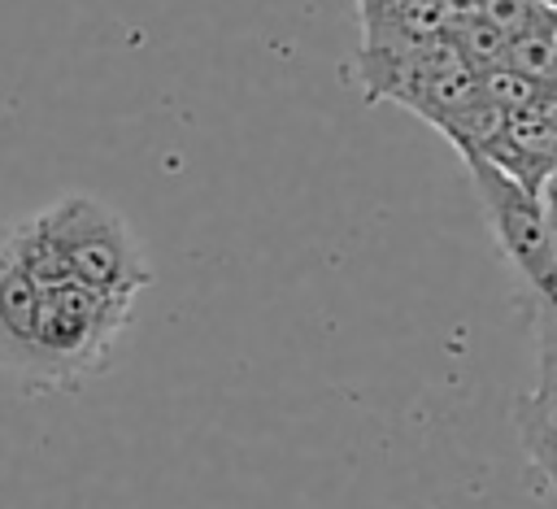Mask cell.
<instances>
[{
  "label": "cell",
  "instance_id": "1",
  "mask_svg": "<svg viewBox=\"0 0 557 509\" xmlns=\"http://www.w3.org/2000/svg\"><path fill=\"white\" fill-rule=\"evenodd\" d=\"M13 252L39 291L61 283H83L104 296L135 300L152 283V265L131 222L96 196L70 191L48 209L9 226Z\"/></svg>",
  "mask_w": 557,
  "mask_h": 509
},
{
  "label": "cell",
  "instance_id": "2",
  "mask_svg": "<svg viewBox=\"0 0 557 509\" xmlns=\"http://www.w3.org/2000/svg\"><path fill=\"white\" fill-rule=\"evenodd\" d=\"M135 300L61 283L39 296L35 326V383L30 387H78L96 378L131 326Z\"/></svg>",
  "mask_w": 557,
  "mask_h": 509
},
{
  "label": "cell",
  "instance_id": "3",
  "mask_svg": "<svg viewBox=\"0 0 557 509\" xmlns=\"http://www.w3.org/2000/svg\"><path fill=\"white\" fill-rule=\"evenodd\" d=\"M357 87L370 104L392 100L435 131L479 100V74L466 70L444 39L357 48Z\"/></svg>",
  "mask_w": 557,
  "mask_h": 509
},
{
  "label": "cell",
  "instance_id": "4",
  "mask_svg": "<svg viewBox=\"0 0 557 509\" xmlns=\"http://www.w3.org/2000/svg\"><path fill=\"white\" fill-rule=\"evenodd\" d=\"M466 170H470V183L479 191V204H483V218L492 226L500 257L527 283L535 309L557 318V248H553L540 191H527L522 183H513L509 174H500L496 165L479 157H470Z\"/></svg>",
  "mask_w": 557,
  "mask_h": 509
},
{
  "label": "cell",
  "instance_id": "5",
  "mask_svg": "<svg viewBox=\"0 0 557 509\" xmlns=\"http://www.w3.org/2000/svg\"><path fill=\"white\" fill-rule=\"evenodd\" d=\"M39 283L13 252L9 231H0V370L35 383V326H39Z\"/></svg>",
  "mask_w": 557,
  "mask_h": 509
},
{
  "label": "cell",
  "instance_id": "6",
  "mask_svg": "<svg viewBox=\"0 0 557 509\" xmlns=\"http://www.w3.org/2000/svg\"><path fill=\"white\" fill-rule=\"evenodd\" d=\"M457 13H461V0H357L361 48L440 39Z\"/></svg>",
  "mask_w": 557,
  "mask_h": 509
},
{
  "label": "cell",
  "instance_id": "7",
  "mask_svg": "<svg viewBox=\"0 0 557 509\" xmlns=\"http://www.w3.org/2000/svg\"><path fill=\"white\" fill-rule=\"evenodd\" d=\"M513 431H518V444H522V457H527L540 500L548 509H557V426L540 413L531 392H522L513 400Z\"/></svg>",
  "mask_w": 557,
  "mask_h": 509
},
{
  "label": "cell",
  "instance_id": "8",
  "mask_svg": "<svg viewBox=\"0 0 557 509\" xmlns=\"http://www.w3.org/2000/svg\"><path fill=\"white\" fill-rule=\"evenodd\" d=\"M440 39H444V44L457 52V61H461L466 70H474V74L496 70V65H500V52H505V30H496L487 17H479V13L466 9V4H461V13L444 26Z\"/></svg>",
  "mask_w": 557,
  "mask_h": 509
},
{
  "label": "cell",
  "instance_id": "9",
  "mask_svg": "<svg viewBox=\"0 0 557 509\" xmlns=\"http://www.w3.org/2000/svg\"><path fill=\"white\" fill-rule=\"evenodd\" d=\"M479 91L500 113H544V109H557V87L553 83H535V78L513 74L505 65L479 74Z\"/></svg>",
  "mask_w": 557,
  "mask_h": 509
},
{
  "label": "cell",
  "instance_id": "10",
  "mask_svg": "<svg viewBox=\"0 0 557 509\" xmlns=\"http://www.w3.org/2000/svg\"><path fill=\"white\" fill-rule=\"evenodd\" d=\"M557 26V22H553ZM553 26H535V30H522V35H509L505 39V52H500V65L513 70V74H527L535 83H553L557 87V44H553Z\"/></svg>",
  "mask_w": 557,
  "mask_h": 509
},
{
  "label": "cell",
  "instance_id": "11",
  "mask_svg": "<svg viewBox=\"0 0 557 509\" xmlns=\"http://www.w3.org/2000/svg\"><path fill=\"white\" fill-rule=\"evenodd\" d=\"M466 9H474L479 17H487L496 30H505V39L509 35H522V30H535V26H553L557 22V13L553 9H544V4H535V0H461Z\"/></svg>",
  "mask_w": 557,
  "mask_h": 509
},
{
  "label": "cell",
  "instance_id": "12",
  "mask_svg": "<svg viewBox=\"0 0 557 509\" xmlns=\"http://www.w3.org/2000/svg\"><path fill=\"white\" fill-rule=\"evenodd\" d=\"M535 339H540V383H535L531 400L557 426V318L544 309H535Z\"/></svg>",
  "mask_w": 557,
  "mask_h": 509
},
{
  "label": "cell",
  "instance_id": "13",
  "mask_svg": "<svg viewBox=\"0 0 557 509\" xmlns=\"http://www.w3.org/2000/svg\"><path fill=\"white\" fill-rule=\"evenodd\" d=\"M540 204H544V218H548V231H553V248H557V174L540 187Z\"/></svg>",
  "mask_w": 557,
  "mask_h": 509
},
{
  "label": "cell",
  "instance_id": "14",
  "mask_svg": "<svg viewBox=\"0 0 557 509\" xmlns=\"http://www.w3.org/2000/svg\"><path fill=\"white\" fill-rule=\"evenodd\" d=\"M535 4H544V9H553V13H557V0H535Z\"/></svg>",
  "mask_w": 557,
  "mask_h": 509
},
{
  "label": "cell",
  "instance_id": "15",
  "mask_svg": "<svg viewBox=\"0 0 557 509\" xmlns=\"http://www.w3.org/2000/svg\"><path fill=\"white\" fill-rule=\"evenodd\" d=\"M553 44H557V26H553Z\"/></svg>",
  "mask_w": 557,
  "mask_h": 509
}]
</instances>
